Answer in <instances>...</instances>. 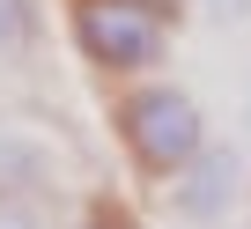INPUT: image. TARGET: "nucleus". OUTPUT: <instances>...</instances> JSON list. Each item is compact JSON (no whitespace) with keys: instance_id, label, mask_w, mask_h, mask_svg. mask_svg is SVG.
I'll list each match as a JSON object with an SVG mask.
<instances>
[{"instance_id":"obj_1","label":"nucleus","mask_w":251,"mask_h":229,"mask_svg":"<svg viewBox=\"0 0 251 229\" xmlns=\"http://www.w3.org/2000/svg\"><path fill=\"white\" fill-rule=\"evenodd\" d=\"M118 133H126V155H133L148 178H177L207 148V119H200V103L177 81H141L118 103Z\"/></svg>"},{"instance_id":"obj_2","label":"nucleus","mask_w":251,"mask_h":229,"mask_svg":"<svg viewBox=\"0 0 251 229\" xmlns=\"http://www.w3.org/2000/svg\"><path fill=\"white\" fill-rule=\"evenodd\" d=\"M74 45L103 74H148L163 59V8H148V0H74Z\"/></svg>"},{"instance_id":"obj_3","label":"nucleus","mask_w":251,"mask_h":229,"mask_svg":"<svg viewBox=\"0 0 251 229\" xmlns=\"http://www.w3.org/2000/svg\"><path fill=\"white\" fill-rule=\"evenodd\" d=\"M163 192H170V214H177V222L214 229V222H229V207L244 200V155L207 141V148H200V155H192V163H185Z\"/></svg>"},{"instance_id":"obj_4","label":"nucleus","mask_w":251,"mask_h":229,"mask_svg":"<svg viewBox=\"0 0 251 229\" xmlns=\"http://www.w3.org/2000/svg\"><path fill=\"white\" fill-rule=\"evenodd\" d=\"M45 178H52V163H45V148H37V141L0 133V192H37Z\"/></svg>"},{"instance_id":"obj_5","label":"nucleus","mask_w":251,"mask_h":229,"mask_svg":"<svg viewBox=\"0 0 251 229\" xmlns=\"http://www.w3.org/2000/svg\"><path fill=\"white\" fill-rule=\"evenodd\" d=\"M200 8H207L214 23H244V15H251V0H200Z\"/></svg>"},{"instance_id":"obj_6","label":"nucleus","mask_w":251,"mask_h":229,"mask_svg":"<svg viewBox=\"0 0 251 229\" xmlns=\"http://www.w3.org/2000/svg\"><path fill=\"white\" fill-rule=\"evenodd\" d=\"M15 30H23V0H0V45H15Z\"/></svg>"},{"instance_id":"obj_7","label":"nucleus","mask_w":251,"mask_h":229,"mask_svg":"<svg viewBox=\"0 0 251 229\" xmlns=\"http://www.w3.org/2000/svg\"><path fill=\"white\" fill-rule=\"evenodd\" d=\"M0 229H37V214H23V207H0Z\"/></svg>"},{"instance_id":"obj_8","label":"nucleus","mask_w":251,"mask_h":229,"mask_svg":"<svg viewBox=\"0 0 251 229\" xmlns=\"http://www.w3.org/2000/svg\"><path fill=\"white\" fill-rule=\"evenodd\" d=\"M81 229H126V222H111V214H89V222H81Z\"/></svg>"},{"instance_id":"obj_9","label":"nucleus","mask_w":251,"mask_h":229,"mask_svg":"<svg viewBox=\"0 0 251 229\" xmlns=\"http://www.w3.org/2000/svg\"><path fill=\"white\" fill-rule=\"evenodd\" d=\"M148 8H185V0H148Z\"/></svg>"}]
</instances>
